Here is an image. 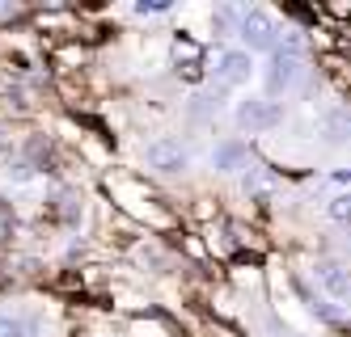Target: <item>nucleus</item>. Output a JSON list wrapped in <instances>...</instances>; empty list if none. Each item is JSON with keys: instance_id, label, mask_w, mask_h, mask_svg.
<instances>
[{"instance_id": "nucleus-4", "label": "nucleus", "mask_w": 351, "mask_h": 337, "mask_svg": "<svg viewBox=\"0 0 351 337\" xmlns=\"http://www.w3.org/2000/svg\"><path fill=\"white\" fill-rule=\"evenodd\" d=\"M250 72H254V64H250L245 51H220L216 55V81L220 85H245Z\"/></svg>"}, {"instance_id": "nucleus-15", "label": "nucleus", "mask_w": 351, "mask_h": 337, "mask_svg": "<svg viewBox=\"0 0 351 337\" xmlns=\"http://www.w3.org/2000/svg\"><path fill=\"white\" fill-rule=\"evenodd\" d=\"M5 232H9V215H5V206H0V241H5Z\"/></svg>"}, {"instance_id": "nucleus-7", "label": "nucleus", "mask_w": 351, "mask_h": 337, "mask_svg": "<svg viewBox=\"0 0 351 337\" xmlns=\"http://www.w3.org/2000/svg\"><path fill=\"white\" fill-rule=\"evenodd\" d=\"M317 282L326 287V295L339 299V304L351 295V278H347V266H343V262H322V266H317Z\"/></svg>"}, {"instance_id": "nucleus-6", "label": "nucleus", "mask_w": 351, "mask_h": 337, "mask_svg": "<svg viewBox=\"0 0 351 337\" xmlns=\"http://www.w3.org/2000/svg\"><path fill=\"white\" fill-rule=\"evenodd\" d=\"M245 165H250V148H245V144L224 139V144L212 148V169H216V173H241Z\"/></svg>"}, {"instance_id": "nucleus-3", "label": "nucleus", "mask_w": 351, "mask_h": 337, "mask_svg": "<svg viewBox=\"0 0 351 337\" xmlns=\"http://www.w3.org/2000/svg\"><path fill=\"white\" fill-rule=\"evenodd\" d=\"M144 161H148V169H157V173H182L191 157H186V148L178 139L161 135V139H153V144L144 148Z\"/></svg>"}, {"instance_id": "nucleus-9", "label": "nucleus", "mask_w": 351, "mask_h": 337, "mask_svg": "<svg viewBox=\"0 0 351 337\" xmlns=\"http://www.w3.org/2000/svg\"><path fill=\"white\" fill-rule=\"evenodd\" d=\"M267 186H271L267 169H263V165H245V173H241V190H245V194H267Z\"/></svg>"}, {"instance_id": "nucleus-8", "label": "nucleus", "mask_w": 351, "mask_h": 337, "mask_svg": "<svg viewBox=\"0 0 351 337\" xmlns=\"http://www.w3.org/2000/svg\"><path fill=\"white\" fill-rule=\"evenodd\" d=\"M322 122H326V139H330V144H343V139H347V114H343V106L326 110Z\"/></svg>"}, {"instance_id": "nucleus-12", "label": "nucleus", "mask_w": 351, "mask_h": 337, "mask_svg": "<svg viewBox=\"0 0 351 337\" xmlns=\"http://www.w3.org/2000/svg\"><path fill=\"white\" fill-rule=\"evenodd\" d=\"M136 257H140V266H153V270H165L169 266V257L157 245H136Z\"/></svg>"}, {"instance_id": "nucleus-2", "label": "nucleus", "mask_w": 351, "mask_h": 337, "mask_svg": "<svg viewBox=\"0 0 351 337\" xmlns=\"http://www.w3.org/2000/svg\"><path fill=\"white\" fill-rule=\"evenodd\" d=\"M284 122V106L280 101H271V97H250L237 106V126L250 135H258V131H271V126H280Z\"/></svg>"}, {"instance_id": "nucleus-10", "label": "nucleus", "mask_w": 351, "mask_h": 337, "mask_svg": "<svg viewBox=\"0 0 351 337\" xmlns=\"http://www.w3.org/2000/svg\"><path fill=\"white\" fill-rule=\"evenodd\" d=\"M173 64L178 68H199V42H191V38H173Z\"/></svg>"}, {"instance_id": "nucleus-5", "label": "nucleus", "mask_w": 351, "mask_h": 337, "mask_svg": "<svg viewBox=\"0 0 351 337\" xmlns=\"http://www.w3.org/2000/svg\"><path fill=\"white\" fill-rule=\"evenodd\" d=\"M300 59H284V55H275L271 59V68H267V93L271 97H280V93H288L296 81H300Z\"/></svg>"}, {"instance_id": "nucleus-14", "label": "nucleus", "mask_w": 351, "mask_h": 337, "mask_svg": "<svg viewBox=\"0 0 351 337\" xmlns=\"http://www.w3.org/2000/svg\"><path fill=\"white\" fill-rule=\"evenodd\" d=\"M136 13L140 17H161V13H169V5H165V0H140Z\"/></svg>"}, {"instance_id": "nucleus-1", "label": "nucleus", "mask_w": 351, "mask_h": 337, "mask_svg": "<svg viewBox=\"0 0 351 337\" xmlns=\"http://www.w3.org/2000/svg\"><path fill=\"white\" fill-rule=\"evenodd\" d=\"M237 34L245 42V55L250 51H275L280 46V25H275V17L267 9H245L241 21H237Z\"/></svg>"}, {"instance_id": "nucleus-13", "label": "nucleus", "mask_w": 351, "mask_h": 337, "mask_svg": "<svg viewBox=\"0 0 351 337\" xmlns=\"http://www.w3.org/2000/svg\"><path fill=\"white\" fill-rule=\"evenodd\" d=\"M326 211H330V219L347 224V215H351V198H347V194H335V198H330V206H326Z\"/></svg>"}, {"instance_id": "nucleus-11", "label": "nucleus", "mask_w": 351, "mask_h": 337, "mask_svg": "<svg viewBox=\"0 0 351 337\" xmlns=\"http://www.w3.org/2000/svg\"><path fill=\"white\" fill-rule=\"evenodd\" d=\"M0 337H34V321L5 312V316H0Z\"/></svg>"}]
</instances>
